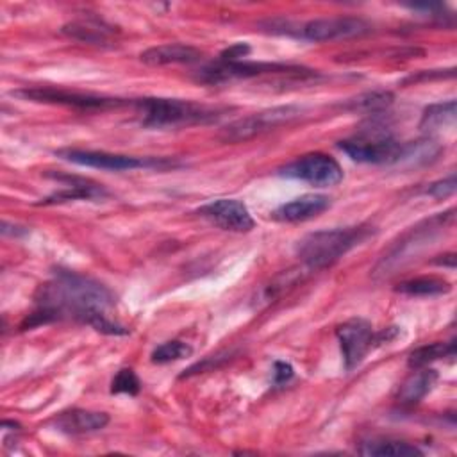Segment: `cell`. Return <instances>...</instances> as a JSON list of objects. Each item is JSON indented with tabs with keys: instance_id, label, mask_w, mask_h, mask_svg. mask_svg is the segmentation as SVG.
<instances>
[{
	"instance_id": "6",
	"label": "cell",
	"mask_w": 457,
	"mask_h": 457,
	"mask_svg": "<svg viewBox=\"0 0 457 457\" xmlns=\"http://www.w3.org/2000/svg\"><path fill=\"white\" fill-rule=\"evenodd\" d=\"M400 145L387 127L371 121L357 134L339 141V148L353 161L366 164H395Z\"/></svg>"
},
{
	"instance_id": "15",
	"label": "cell",
	"mask_w": 457,
	"mask_h": 457,
	"mask_svg": "<svg viewBox=\"0 0 457 457\" xmlns=\"http://www.w3.org/2000/svg\"><path fill=\"white\" fill-rule=\"evenodd\" d=\"M141 62L148 66H166V64H191L202 59V52L191 45L184 43H166L150 46L139 55Z\"/></svg>"
},
{
	"instance_id": "31",
	"label": "cell",
	"mask_w": 457,
	"mask_h": 457,
	"mask_svg": "<svg viewBox=\"0 0 457 457\" xmlns=\"http://www.w3.org/2000/svg\"><path fill=\"white\" fill-rule=\"evenodd\" d=\"M248 54H250V45L248 43H234L220 54V61H241Z\"/></svg>"
},
{
	"instance_id": "26",
	"label": "cell",
	"mask_w": 457,
	"mask_h": 457,
	"mask_svg": "<svg viewBox=\"0 0 457 457\" xmlns=\"http://www.w3.org/2000/svg\"><path fill=\"white\" fill-rule=\"evenodd\" d=\"M193 353V348L179 339H171L166 343H161L159 346L154 348V352L150 353V361L154 364H166L171 361H179L184 357H189Z\"/></svg>"
},
{
	"instance_id": "19",
	"label": "cell",
	"mask_w": 457,
	"mask_h": 457,
	"mask_svg": "<svg viewBox=\"0 0 457 457\" xmlns=\"http://www.w3.org/2000/svg\"><path fill=\"white\" fill-rule=\"evenodd\" d=\"M437 371L430 368H416L400 386L396 400L402 405H416L421 402L436 386Z\"/></svg>"
},
{
	"instance_id": "24",
	"label": "cell",
	"mask_w": 457,
	"mask_h": 457,
	"mask_svg": "<svg viewBox=\"0 0 457 457\" xmlns=\"http://www.w3.org/2000/svg\"><path fill=\"white\" fill-rule=\"evenodd\" d=\"M452 286L448 280L439 278V277H416L411 280H403L396 286L398 293L409 295V296H436V295H445L450 293Z\"/></svg>"
},
{
	"instance_id": "12",
	"label": "cell",
	"mask_w": 457,
	"mask_h": 457,
	"mask_svg": "<svg viewBox=\"0 0 457 457\" xmlns=\"http://www.w3.org/2000/svg\"><path fill=\"white\" fill-rule=\"evenodd\" d=\"M336 337L341 346L345 370L352 371L362 362L366 353L371 350L375 332L368 320L350 318L336 327Z\"/></svg>"
},
{
	"instance_id": "18",
	"label": "cell",
	"mask_w": 457,
	"mask_h": 457,
	"mask_svg": "<svg viewBox=\"0 0 457 457\" xmlns=\"http://www.w3.org/2000/svg\"><path fill=\"white\" fill-rule=\"evenodd\" d=\"M443 146L434 139V137H421L416 141H407L400 145V152L398 157L395 161L396 166L402 168H418V166H425L430 164L432 161L437 159V155L441 154Z\"/></svg>"
},
{
	"instance_id": "22",
	"label": "cell",
	"mask_w": 457,
	"mask_h": 457,
	"mask_svg": "<svg viewBox=\"0 0 457 457\" xmlns=\"http://www.w3.org/2000/svg\"><path fill=\"white\" fill-rule=\"evenodd\" d=\"M112 27L105 25L102 20H87V21H70L62 27V34L68 37L86 41V43H95V45H104L107 43L109 36L112 34Z\"/></svg>"
},
{
	"instance_id": "10",
	"label": "cell",
	"mask_w": 457,
	"mask_h": 457,
	"mask_svg": "<svg viewBox=\"0 0 457 457\" xmlns=\"http://www.w3.org/2000/svg\"><path fill=\"white\" fill-rule=\"evenodd\" d=\"M278 173L289 179L303 180L318 187L336 186L343 180V168L339 166V162L334 157L321 152L305 154L291 161L289 164L282 166Z\"/></svg>"
},
{
	"instance_id": "8",
	"label": "cell",
	"mask_w": 457,
	"mask_h": 457,
	"mask_svg": "<svg viewBox=\"0 0 457 457\" xmlns=\"http://www.w3.org/2000/svg\"><path fill=\"white\" fill-rule=\"evenodd\" d=\"M55 155H59L64 161H70L79 166L87 168H98L107 171H125V170H137V168H173L177 166L173 161L164 157H136V155H123V154H111L104 150H79V148H66L57 150Z\"/></svg>"
},
{
	"instance_id": "23",
	"label": "cell",
	"mask_w": 457,
	"mask_h": 457,
	"mask_svg": "<svg viewBox=\"0 0 457 457\" xmlns=\"http://www.w3.org/2000/svg\"><path fill=\"white\" fill-rule=\"evenodd\" d=\"M455 109H457L455 100H448V102H439V104L428 105L423 111V114H421L420 129L423 132H436L439 129L453 127V123H455Z\"/></svg>"
},
{
	"instance_id": "29",
	"label": "cell",
	"mask_w": 457,
	"mask_h": 457,
	"mask_svg": "<svg viewBox=\"0 0 457 457\" xmlns=\"http://www.w3.org/2000/svg\"><path fill=\"white\" fill-rule=\"evenodd\" d=\"M455 187H457L455 173H450L448 177L432 182V184L425 189V193L430 195V196H434V198H446V196H450V195L455 193Z\"/></svg>"
},
{
	"instance_id": "1",
	"label": "cell",
	"mask_w": 457,
	"mask_h": 457,
	"mask_svg": "<svg viewBox=\"0 0 457 457\" xmlns=\"http://www.w3.org/2000/svg\"><path fill=\"white\" fill-rule=\"evenodd\" d=\"M34 300L36 309L21 321L23 330L57 320H75L102 334H129V328L112 320L109 314L116 303L114 293L98 280L75 271H55L52 280L37 287Z\"/></svg>"
},
{
	"instance_id": "4",
	"label": "cell",
	"mask_w": 457,
	"mask_h": 457,
	"mask_svg": "<svg viewBox=\"0 0 457 457\" xmlns=\"http://www.w3.org/2000/svg\"><path fill=\"white\" fill-rule=\"evenodd\" d=\"M264 75H286V77H314L316 71L307 70L296 64H284V62H262V61H216L211 64L202 66L195 79L202 84L216 86L232 80H246Z\"/></svg>"
},
{
	"instance_id": "11",
	"label": "cell",
	"mask_w": 457,
	"mask_h": 457,
	"mask_svg": "<svg viewBox=\"0 0 457 457\" xmlns=\"http://www.w3.org/2000/svg\"><path fill=\"white\" fill-rule=\"evenodd\" d=\"M371 25L357 16H332V18H316L309 20L303 25L295 29V36L307 41H334L348 39L368 34Z\"/></svg>"
},
{
	"instance_id": "14",
	"label": "cell",
	"mask_w": 457,
	"mask_h": 457,
	"mask_svg": "<svg viewBox=\"0 0 457 457\" xmlns=\"http://www.w3.org/2000/svg\"><path fill=\"white\" fill-rule=\"evenodd\" d=\"M328 207H330V198L327 195L309 193V195H302L298 198H293L291 202L278 205L271 216L278 221H291V223L305 221V220L320 216Z\"/></svg>"
},
{
	"instance_id": "5",
	"label": "cell",
	"mask_w": 457,
	"mask_h": 457,
	"mask_svg": "<svg viewBox=\"0 0 457 457\" xmlns=\"http://www.w3.org/2000/svg\"><path fill=\"white\" fill-rule=\"evenodd\" d=\"M453 211L441 212L437 216H432L430 220L412 227L398 243H395L387 253L378 261V264L373 270L375 277H389L393 275L398 268H402L405 262L412 261L420 250H423L434 237L436 234L445 228L452 220H453Z\"/></svg>"
},
{
	"instance_id": "7",
	"label": "cell",
	"mask_w": 457,
	"mask_h": 457,
	"mask_svg": "<svg viewBox=\"0 0 457 457\" xmlns=\"http://www.w3.org/2000/svg\"><path fill=\"white\" fill-rule=\"evenodd\" d=\"M303 109L300 105H277L271 109H264L259 112H253L250 116L239 118L228 125H225L218 132V139L221 143H243L248 139H253L264 132L275 130L280 125H287L293 120L300 118Z\"/></svg>"
},
{
	"instance_id": "20",
	"label": "cell",
	"mask_w": 457,
	"mask_h": 457,
	"mask_svg": "<svg viewBox=\"0 0 457 457\" xmlns=\"http://www.w3.org/2000/svg\"><path fill=\"white\" fill-rule=\"evenodd\" d=\"M359 453L366 457H414L423 452L407 441L398 439H368L359 446Z\"/></svg>"
},
{
	"instance_id": "16",
	"label": "cell",
	"mask_w": 457,
	"mask_h": 457,
	"mask_svg": "<svg viewBox=\"0 0 457 457\" xmlns=\"http://www.w3.org/2000/svg\"><path fill=\"white\" fill-rule=\"evenodd\" d=\"M55 428L64 434H91L102 430L109 423V416L100 411L70 409L55 418Z\"/></svg>"
},
{
	"instance_id": "21",
	"label": "cell",
	"mask_w": 457,
	"mask_h": 457,
	"mask_svg": "<svg viewBox=\"0 0 457 457\" xmlns=\"http://www.w3.org/2000/svg\"><path fill=\"white\" fill-rule=\"evenodd\" d=\"M395 100V95L386 89H373V91H364L343 104L345 111L350 112H362V114H371L377 116L384 112Z\"/></svg>"
},
{
	"instance_id": "27",
	"label": "cell",
	"mask_w": 457,
	"mask_h": 457,
	"mask_svg": "<svg viewBox=\"0 0 457 457\" xmlns=\"http://www.w3.org/2000/svg\"><path fill=\"white\" fill-rule=\"evenodd\" d=\"M141 391V382L137 378V375L134 373L132 368H121L112 382H111V393L112 395H120V393H125V395H137Z\"/></svg>"
},
{
	"instance_id": "17",
	"label": "cell",
	"mask_w": 457,
	"mask_h": 457,
	"mask_svg": "<svg viewBox=\"0 0 457 457\" xmlns=\"http://www.w3.org/2000/svg\"><path fill=\"white\" fill-rule=\"evenodd\" d=\"M50 177L62 182L64 189L54 193L52 196L43 200V204H59V202L79 200V198L93 200V198L107 196V191L102 187V184H96L89 179H82V177H75V175H59V173H54Z\"/></svg>"
},
{
	"instance_id": "25",
	"label": "cell",
	"mask_w": 457,
	"mask_h": 457,
	"mask_svg": "<svg viewBox=\"0 0 457 457\" xmlns=\"http://www.w3.org/2000/svg\"><path fill=\"white\" fill-rule=\"evenodd\" d=\"M455 355V343L450 341V343H430V345H423L416 350H412L409 353V359H407V364L409 368L416 370V368H425L427 364L437 361V359H443V357H453Z\"/></svg>"
},
{
	"instance_id": "9",
	"label": "cell",
	"mask_w": 457,
	"mask_h": 457,
	"mask_svg": "<svg viewBox=\"0 0 457 457\" xmlns=\"http://www.w3.org/2000/svg\"><path fill=\"white\" fill-rule=\"evenodd\" d=\"M12 95L21 96L25 100H32V102L59 104V105H68V107H77V109H111V107L132 105L130 100H123V98H112V96H104V95L59 89V87H52V86L23 87V89L12 91Z\"/></svg>"
},
{
	"instance_id": "2",
	"label": "cell",
	"mask_w": 457,
	"mask_h": 457,
	"mask_svg": "<svg viewBox=\"0 0 457 457\" xmlns=\"http://www.w3.org/2000/svg\"><path fill=\"white\" fill-rule=\"evenodd\" d=\"M371 234L373 227L370 225L316 230L298 241L296 255L309 270H323L337 262L352 248L364 243Z\"/></svg>"
},
{
	"instance_id": "3",
	"label": "cell",
	"mask_w": 457,
	"mask_h": 457,
	"mask_svg": "<svg viewBox=\"0 0 457 457\" xmlns=\"http://www.w3.org/2000/svg\"><path fill=\"white\" fill-rule=\"evenodd\" d=\"M132 105L141 114V125L150 129H177L198 123H209L221 116L218 107L182 98H139Z\"/></svg>"
},
{
	"instance_id": "28",
	"label": "cell",
	"mask_w": 457,
	"mask_h": 457,
	"mask_svg": "<svg viewBox=\"0 0 457 457\" xmlns=\"http://www.w3.org/2000/svg\"><path fill=\"white\" fill-rule=\"evenodd\" d=\"M228 355H230V352H221V353H216V355H209L202 362H196L191 368L184 370V373H180V378L195 375V373H200V371H211V370L218 368L220 364H223L228 359Z\"/></svg>"
},
{
	"instance_id": "32",
	"label": "cell",
	"mask_w": 457,
	"mask_h": 457,
	"mask_svg": "<svg viewBox=\"0 0 457 457\" xmlns=\"http://www.w3.org/2000/svg\"><path fill=\"white\" fill-rule=\"evenodd\" d=\"M436 264L439 266H448V268H453L455 266V253L450 252V253H445L441 255V259H436Z\"/></svg>"
},
{
	"instance_id": "13",
	"label": "cell",
	"mask_w": 457,
	"mask_h": 457,
	"mask_svg": "<svg viewBox=\"0 0 457 457\" xmlns=\"http://www.w3.org/2000/svg\"><path fill=\"white\" fill-rule=\"evenodd\" d=\"M196 212L216 227L230 232H248L255 225L248 207L236 198L212 200L202 205Z\"/></svg>"
},
{
	"instance_id": "30",
	"label": "cell",
	"mask_w": 457,
	"mask_h": 457,
	"mask_svg": "<svg viewBox=\"0 0 457 457\" xmlns=\"http://www.w3.org/2000/svg\"><path fill=\"white\" fill-rule=\"evenodd\" d=\"M295 375V370L289 362H284V361H275L273 364V384L275 386H282V384H287Z\"/></svg>"
}]
</instances>
